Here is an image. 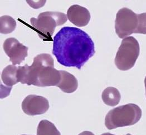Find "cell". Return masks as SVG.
Returning <instances> with one entry per match:
<instances>
[{
	"label": "cell",
	"instance_id": "obj_7",
	"mask_svg": "<svg viewBox=\"0 0 146 135\" xmlns=\"http://www.w3.org/2000/svg\"><path fill=\"white\" fill-rule=\"evenodd\" d=\"M3 48L10 58L13 65H20L28 55V47L21 43L15 38L6 39L3 45Z\"/></svg>",
	"mask_w": 146,
	"mask_h": 135
},
{
	"label": "cell",
	"instance_id": "obj_9",
	"mask_svg": "<svg viewBox=\"0 0 146 135\" xmlns=\"http://www.w3.org/2000/svg\"><path fill=\"white\" fill-rule=\"evenodd\" d=\"M66 16L70 22L80 27L88 25L90 20L89 10L78 5L71 6L68 10Z\"/></svg>",
	"mask_w": 146,
	"mask_h": 135
},
{
	"label": "cell",
	"instance_id": "obj_19",
	"mask_svg": "<svg viewBox=\"0 0 146 135\" xmlns=\"http://www.w3.org/2000/svg\"><path fill=\"white\" fill-rule=\"evenodd\" d=\"M132 135L131 134H127V135Z\"/></svg>",
	"mask_w": 146,
	"mask_h": 135
},
{
	"label": "cell",
	"instance_id": "obj_8",
	"mask_svg": "<svg viewBox=\"0 0 146 135\" xmlns=\"http://www.w3.org/2000/svg\"><path fill=\"white\" fill-rule=\"evenodd\" d=\"M22 109L24 113L27 115H42L49 110V101L44 97L30 95L26 97L23 101Z\"/></svg>",
	"mask_w": 146,
	"mask_h": 135
},
{
	"label": "cell",
	"instance_id": "obj_5",
	"mask_svg": "<svg viewBox=\"0 0 146 135\" xmlns=\"http://www.w3.org/2000/svg\"><path fill=\"white\" fill-rule=\"evenodd\" d=\"M139 43L134 37L130 36L123 38L115 58L117 67L121 71L131 69L139 55Z\"/></svg>",
	"mask_w": 146,
	"mask_h": 135
},
{
	"label": "cell",
	"instance_id": "obj_10",
	"mask_svg": "<svg viewBox=\"0 0 146 135\" xmlns=\"http://www.w3.org/2000/svg\"><path fill=\"white\" fill-rule=\"evenodd\" d=\"M61 77L58 87L62 91L67 94L75 92L78 87V81L72 74L65 71H60Z\"/></svg>",
	"mask_w": 146,
	"mask_h": 135
},
{
	"label": "cell",
	"instance_id": "obj_1",
	"mask_svg": "<svg viewBox=\"0 0 146 135\" xmlns=\"http://www.w3.org/2000/svg\"><path fill=\"white\" fill-rule=\"evenodd\" d=\"M52 52L61 65L80 70L96 51L94 42L84 31L64 27L54 37Z\"/></svg>",
	"mask_w": 146,
	"mask_h": 135
},
{
	"label": "cell",
	"instance_id": "obj_11",
	"mask_svg": "<svg viewBox=\"0 0 146 135\" xmlns=\"http://www.w3.org/2000/svg\"><path fill=\"white\" fill-rule=\"evenodd\" d=\"M1 80L6 86L10 87L19 83L18 67L13 65L6 66L1 74Z\"/></svg>",
	"mask_w": 146,
	"mask_h": 135
},
{
	"label": "cell",
	"instance_id": "obj_3",
	"mask_svg": "<svg viewBox=\"0 0 146 135\" xmlns=\"http://www.w3.org/2000/svg\"><path fill=\"white\" fill-rule=\"evenodd\" d=\"M142 117V110L133 103L126 104L110 111L105 118V125L108 130L132 126Z\"/></svg>",
	"mask_w": 146,
	"mask_h": 135
},
{
	"label": "cell",
	"instance_id": "obj_17",
	"mask_svg": "<svg viewBox=\"0 0 146 135\" xmlns=\"http://www.w3.org/2000/svg\"><path fill=\"white\" fill-rule=\"evenodd\" d=\"M113 135V134H111L110 133H104V134H103L102 135Z\"/></svg>",
	"mask_w": 146,
	"mask_h": 135
},
{
	"label": "cell",
	"instance_id": "obj_20",
	"mask_svg": "<svg viewBox=\"0 0 146 135\" xmlns=\"http://www.w3.org/2000/svg\"></svg>",
	"mask_w": 146,
	"mask_h": 135
},
{
	"label": "cell",
	"instance_id": "obj_6",
	"mask_svg": "<svg viewBox=\"0 0 146 135\" xmlns=\"http://www.w3.org/2000/svg\"><path fill=\"white\" fill-rule=\"evenodd\" d=\"M138 26V14L128 8L120 9L116 15L115 28L118 37L124 38L136 34Z\"/></svg>",
	"mask_w": 146,
	"mask_h": 135
},
{
	"label": "cell",
	"instance_id": "obj_2",
	"mask_svg": "<svg viewBox=\"0 0 146 135\" xmlns=\"http://www.w3.org/2000/svg\"><path fill=\"white\" fill-rule=\"evenodd\" d=\"M60 71L54 67V60L48 53H41L34 59L31 66L18 67L19 82L28 86H57L61 80Z\"/></svg>",
	"mask_w": 146,
	"mask_h": 135
},
{
	"label": "cell",
	"instance_id": "obj_15",
	"mask_svg": "<svg viewBox=\"0 0 146 135\" xmlns=\"http://www.w3.org/2000/svg\"><path fill=\"white\" fill-rule=\"evenodd\" d=\"M138 26L136 34L146 35V13L138 14Z\"/></svg>",
	"mask_w": 146,
	"mask_h": 135
},
{
	"label": "cell",
	"instance_id": "obj_18",
	"mask_svg": "<svg viewBox=\"0 0 146 135\" xmlns=\"http://www.w3.org/2000/svg\"><path fill=\"white\" fill-rule=\"evenodd\" d=\"M145 87H146V77L145 79Z\"/></svg>",
	"mask_w": 146,
	"mask_h": 135
},
{
	"label": "cell",
	"instance_id": "obj_4",
	"mask_svg": "<svg viewBox=\"0 0 146 135\" xmlns=\"http://www.w3.org/2000/svg\"><path fill=\"white\" fill-rule=\"evenodd\" d=\"M66 16L64 13L47 11L40 13L37 18H31L30 22L40 38L45 41H51L55 28L67 21Z\"/></svg>",
	"mask_w": 146,
	"mask_h": 135
},
{
	"label": "cell",
	"instance_id": "obj_13",
	"mask_svg": "<svg viewBox=\"0 0 146 135\" xmlns=\"http://www.w3.org/2000/svg\"><path fill=\"white\" fill-rule=\"evenodd\" d=\"M37 135H61L55 124L46 120H41L37 128Z\"/></svg>",
	"mask_w": 146,
	"mask_h": 135
},
{
	"label": "cell",
	"instance_id": "obj_12",
	"mask_svg": "<svg viewBox=\"0 0 146 135\" xmlns=\"http://www.w3.org/2000/svg\"><path fill=\"white\" fill-rule=\"evenodd\" d=\"M102 97L104 103L107 105L115 106L119 103L121 95L117 88L113 87H108L103 91Z\"/></svg>",
	"mask_w": 146,
	"mask_h": 135
},
{
	"label": "cell",
	"instance_id": "obj_16",
	"mask_svg": "<svg viewBox=\"0 0 146 135\" xmlns=\"http://www.w3.org/2000/svg\"><path fill=\"white\" fill-rule=\"evenodd\" d=\"M94 135L93 133H92L90 131H83L82 133H80L79 135Z\"/></svg>",
	"mask_w": 146,
	"mask_h": 135
},
{
	"label": "cell",
	"instance_id": "obj_14",
	"mask_svg": "<svg viewBox=\"0 0 146 135\" xmlns=\"http://www.w3.org/2000/svg\"><path fill=\"white\" fill-rule=\"evenodd\" d=\"M16 22L10 16L5 15L0 18V32L2 34H9L16 28Z\"/></svg>",
	"mask_w": 146,
	"mask_h": 135
}]
</instances>
